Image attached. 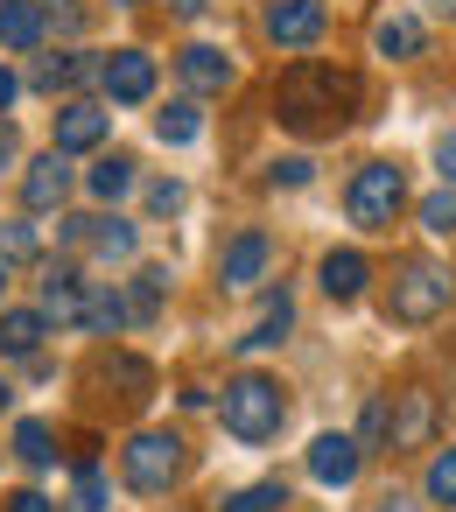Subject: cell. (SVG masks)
I'll return each instance as SVG.
<instances>
[{"instance_id": "38", "label": "cell", "mask_w": 456, "mask_h": 512, "mask_svg": "<svg viewBox=\"0 0 456 512\" xmlns=\"http://www.w3.org/2000/svg\"><path fill=\"white\" fill-rule=\"evenodd\" d=\"M372 512H421V505H414V498H400V491H386V498H379Z\"/></svg>"}, {"instance_id": "8", "label": "cell", "mask_w": 456, "mask_h": 512, "mask_svg": "<svg viewBox=\"0 0 456 512\" xmlns=\"http://www.w3.org/2000/svg\"><path fill=\"white\" fill-rule=\"evenodd\" d=\"M99 85L113 92V106H141L155 92V57L148 50H113L106 71H99Z\"/></svg>"}, {"instance_id": "21", "label": "cell", "mask_w": 456, "mask_h": 512, "mask_svg": "<svg viewBox=\"0 0 456 512\" xmlns=\"http://www.w3.org/2000/svg\"><path fill=\"white\" fill-rule=\"evenodd\" d=\"M99 71H106V64H92V57H50V64L36 71V85H43V92H57V85L71 92V85H92Z\"/></svg>"}, {"instance_id": "34", "label": "cell", "mask_w": 456, "mask_h": 512, "mask_svg": "<svg viewBox=\"0 0 456 512\" xmlns=\"http://www.w3.org/2000/svg\"><path fill=\"white\" fill-rule=\"evenodd\" d=\"M274 183H288V190H302V183H309V162H302V155H288V162H274Z\"/></svg>"}, {"instance_id": "41", "label": "cell", "mask_w": 456, "mask_h": 512, "mask_svg": "<svg viewBox=\"0 0 456 512\" xmlns=\"http://www.w3.org/2000/svg\"><path fill=\"white\" fill-rule=\"evenodd\" d=\"M0 295H8V260H0Z\"/></svg>"}, {"instance_id": "2", "label": "cell", "mask_w": 456, "mask_h": 512, "mask_svg": "<svg viewBox=\"0 0 456 512\" xmlns=\"http://www.w3.org/2000/svg\"><path fill=\"white\" fill-rule=\"evenodd\" d=\"M218 414H225V435H239V442H274L281 421H288V393H281V379H267V372H239V379L225 386Z\"/></svg>"}, {"instance_id": "19", "label": "cell", "mask_w": 456, "mask_h": 512, "mask_svg": "<svg viewBox=\"0 0 456 512\" xmlns=\"http://www.w3.org/2000/svg\"><path fill=\"white\" fill-rule=\"evenodd\" d=\"M288 330H295V302H288V295H274V302L260 309V323H253V330L239 337V351H274V344H281Z\"/></svg>"}, {"instance_id": "25", "label": "cell", "mask_w": 456, "mask_h": 512, "mask_svg": "<svg viewBox=\"0 0 456 512\" xmlns=\"http://www.w3.org/2000/svg\"><path fill=\"white\" fill-rule=\"evenodd\" d=\"M50 442H57V435H50V421H22V428H15V456H22L29 470H50V463H57V449H50Z\"/></svg>"}, {"instance_id": "22", "label": "cell", "mask_w": 456, "mask_h": 512, "mask_svg": "<svg viewBox=\"0 0 456 512\" xmlns=\"http://www.w3.org/2000/svg\"><path fill=\"white\" fill-rule=\"evenodd\" d=\"M134 246H141V239H134L127 218H92V253H99V260H134Z\"/></svg>"}, {"instance_id": "14", "label": "cell", "mask_w": 456, "mask_h": 512, "mask_svg": "<svg viewBox=\"0 0 456 512\" xmlns=\"http://www.w3.org/2000/svg\"><path fill=\"white\" fill-rule=\"evenodd\" d=\"M43 316L50 323H85V281L71 267H50L43 274Z\"/></svg>"}, {"instance_id": "20", "label": "cell", "mask_w": 456, "mask_h": 512, "mask_svg": "<svg viewBox=\"0 0 456 512\" xmlns=\"http://www.w3.org/2000/svg\"><path fill=\"white\" fill-rule=\"evenodd\" d=\"M85 190H92L99 204H120V197L134 190V162H127V155H106V162L85 176Z\"/></svg>"}, {"instance_id": "29", "label": "cell", "mask_w": 456, "mask_h": 512, "mask_svg": "<svg viewBox=\"0 0 456 512\" xmlns=\"http://www.w3.org/2000/svg\"><path fill=\"white\" fill-rule=\"evenodd\" d=\"M428 498H435V505H456V449H435V463H428Z\"/></svg>"}, {"instance_id": "1", "label": "cell", "mask_w": 456, "mask_h": 512, "mask_svg": "<svg viewBox=\"0 0 456 512\" xmlns=\"http://www.w3.org/2000/svg\"><path fill=\"white\" fill-rule=\"evenodd\" d=\"M351 113H358V78L337 71V64L302 57V64H288L281 85H274V120L295 127V134H337Z\"/></svg>"}, {"instance_id": "16", "label": "cell", "mask_w": 456, "mask_h": 512, "mask_svg": "<svg viewBox=\"0 0 456 512\" xmlns=\"http://www.w3.org/2000/svg\"><path fill=\"white\" fill-rule=\"evenodd\" d=\"M50 29V15L36 8V0H0V43L8 50H36Z\"/></svg>"}, {"instance_id": "6", "label": "cell", "mask_w": 456, "mask_h": 512, "mask_svg": "<svg viewBox=\"0 0 456 512\" xmlns=\"http://www.w3.org/2000/svg\"><path fill=\"white\" fill-rule=\"evenodd\" d=\"M435 428H442V407H435L428 386L393 393V407H386V449H393V456H400V449H435Z\"/></svg>"}, {"instance_id": "10", "label": "cell", "mask_w": 456, "mask_h": 512, "mask_svg": "<svg viewBox=\"0 0 456 512\" xmlns=\"http://www.w3.org/2000/svg\"><path fill=\"white\" fill-rule=\"evenodd\" d=\"M106 127H113V113H106V106L71 99V106L57 113V155H85V148H99V141H106Z\"/></svg>"}, {"instance_id": "37", "label": "cell", "mask_w": 456, "mask_h": 512, "mask_svg": "<svg viewBox=\"0 0 456 512\" xmlns=\"http://www.w3.org/2000/svg\"><path fill=\"white\" fill-rule=\"evenodd\" d=\"M15 92H22V85H15V71H8V64H0V113H8V106H15Z\"/></svg>"}, {"instance_id": "5", "label": "cell", "mask_w": 456, "mask_h": 512, "mask_svg": "<svg viewBox=\"0 0 456 512\" xmlns=\"http://www.w3.org/2000/svg\"><path fill=\"white\" fill-rule=\"evenodd\" d=\"M351 225H365V232H386L393 218H400V204H407V176H400V162H365L358 176H351Z\"/></svg>"}, {"instance_id": "12", "label": "cell", "mask_w": 456, "mask_h": 512, "mask_svg": "<svg viewBox=\"0 0 456 512\" xmlns=\"http://www.w3.org/2000/svg\"><path fill=\"white\" fill-rule=\"evenodd\" d=\"M358 456H365V449H358L351 435H316V442H309V477L344 491V484L358 477Z\"/></svg>"}, {"instance_id": "11", "label": "cell", "mask_w": 456, "mask_h": 512, "mask_svg": "<svg viewBox=\"0 0 456 512\" xmlns=\"http://www.w3.org/2000/svg\"><path fill=\"white\" fill-rule=\"evenodd\" d=\"M64 197H71V162L50 148V155L29 162V176H22V204H29V211H57Z\"/></svg>"}, {"instance_id": "39", "label": "cell", "mask_w": 456, "mask_h": 512, "mask_svg": "<svg viewBox=\"0 0 456 512\" xmlns=\"http://www.w3.org/2000/svg\"><path fill=\"white\" fill-rule=\"evenodd\" d=\"M8 162H15V127L0 120V169H8Z\"/></svg>"}, {"instance_id": "13", "label": "cell", "mask_w": 456, "mask_h": 512, "mask_svg": "<svg viewBox=\"0 0 456 512\" xmlns=\"http://www.w3.org/2000/svg\"><path fill=\"white\" fill-rule=\"evenodd\" d=\"M176 71H183L190 92H225V85H232V57L211 50V43H190V50L176 57Z\"/></svg>"}, {"instance_id": "28", "label": "cell", "mask_w": 456, "mask_h": 512, "mask_svg": "<svg viewBox=\"0 0 456 512\" xmlns=\"http://www.w3.org/2000/svg\"><path fill=\"white\" fill-rule=\"evenodd\" d=\"M288 505V491L281 484H246V491H232L225 498V512H281Z\"/></svg>"}, {"instance_id": "18", "label": "cell", "mask_w": 456, "mask_h": 512, "mask_svg": "<svg viewBox=\"0 0 456 512\" xmlns=\"http://www.w3.org/2000/svg\"><path fill=\"white\" fill-rule=\"evenodd\" d=\"M372 50H379V57H393V64L421 57V22H414V15H386V22L372 29Z\"/></svg>"}, {"instance_id": "31", "label": "cell", "mask_w": 456, "mask_h": 512, "mask_svg": "<svg viewBox=\"0 0 456 512\" xmlns=\"http://www.w3.org/2000/svg\"><path fill=\"white\" fill-rule=\"evenodd\" d=\"M71 512H106V484H99V470H92V463L78 470V498H71Z\"/></svg>"}, {"instance_id": "42", "label": "cell", "mask_w": 456, "mask_h": 512, "mask_svg": "<svg viewBox=\"0 0 456 512\" xmlns=\"http://www.w3.org/2000/svg\"><path fill=\"white\" fill-rule=\"evenodd\" d=\"M0 407H8V379H0Z\"/></svg>"}, {"instance_id": "30", "label": "cell", "mask_w": 456, "mask_h": 512, "mask_svg": "<svg viewBox=\"0 0 456 512\" xmlns=\"http://www.w3.org/2000/svg\"><path fill=\"white\" fill-rule=\"evenodd\" d=\"M36 225H0V260H36Z\"/></svg>"}, {"instance_id": "23", "label": "cell", "mask_w": 456, "mask_h": 512, "mask_svg": "<svg viewBox=\"0 0 456 512\" xmlns=\"http://www.w3.org/2000/svg\"><path fill=\"white\" fill-rule=\"evenodd\" d=\"M127 323H134V309H127L113 288H106V295H85V330H99V337H120Z\"/></svg>"}, {"instance_id": "15", "label": "cell", "mask_w": 456, "mask_h": 512, "mask_svg": "<svg viewBox=\"0 0 456 512\" xmlns=\"http://www.w3.org/2000/svg\"><path fill=\"white\" fill-rule=\"evenodd\" d=\"M43 337H50L43 309H0V351H8V358H36Z\"/></svg>"}, {"instance_id": "9", "label": "cell", "mask_w": 456, "mask_h": 512, "mask_svg": "<svg viewBox=\"0 0 456 512\" xmlns=\"http://www.w3.org/2000/svg\"><path fill=\"white\" fill-rule=\"evenodd\" d=\"M316 36H323V0H274V8H267V43L309 50Z\"/></svg>"}, {"instance_id": "32", "label": "cell", "mask_w": 456, "mask_h": 512, "mask_svg": "<svg viewBox=\"0 0 456 512\" xmlns=\"http://www.w3.org/2000/svg\"><path fill=\"white\" fill-rule=\"evenodd\" d=\"M148 211L155 218H176L183 211V183H148Z\"/></svg>"}, {"instance_id": "7", "label": "cell", "mask_w": 456, "mask_h": 512, "mask_svg": "<svg viewBox=\"0 0 456 512\" xmlns=\"http://www.w3.org/2000/svg\"><path fill=\"white\" fill-rule=\"evenodd\" d=\"M267 267H274V239H267V232H239V239H225V253H218V281H225V288L267 281Z\"/></svg>"}, {"instance_id": "24", "label": "cell", "mask_w": 456, "mask_h": 512, "mask_svg": "<svg viewBox=\"0 0 456 512\" xmlns=\"http://www.w3.org/2000/svg\"><path fill=\"white\" fill-rule=\"evenodd\" d=\"M197 127H204V120H197V106H190V99H176L169 113H155V141H169V148H190V141H197Z\"/></svg>"}, {"instance_id": "3", "label": "cell", "mask_w": 456, "mask_h": 512, "mask_svg": "<svg viewBox=\"0 0 456 512\" xmlns=\"http://www.w3.org/2000/svg\"><path fill=\"white\" fill-rule=\"evenodd\" d=\"M456 302V274L442 260H400L393 288H386V316L393 323H435Z\"/></svg>"}, {"instance_id": "40", "label": "cell", "mask_w": 456, "mask_h": 512, "mask_svg": "<svg viewBox=\"0 0 456 512\" xmlns=\"http://www.w3.org/2000/svg\"><path fill=\"white\" fill-rule=\"evenodd\" d=\"M169 8H176V15H183V22H197V15H204V8H211V0H169Z\"/></svg>"}, {"instance_id": "4", "label": "cell", "mask_w": 456, "mask_h": 512, "mask_svg": "<svg viewBox=\"0 0 456 512\" xmlns=\"http://www.w3.org/2000/svg\"><path fill=\"white\" fill-rule=\"evenodd\" d=\"M183 435H169V428H141L127 449H120V470H127V484L141 491V498H162L176 477H183Z\"/></svg>"}, {"instance_id": "26", "label": "cell", "mask_w": 456, "mask_h": 512, "mask_svg": "<svg viewBox=\"0 0 456 512\" xmlns=\"http://www.w3.org/2000/svg\"><path fill=\"white\" fill-rule=\"evenodd\" d=\"M421 232L428 239H456V190L442 183L435 197H421Z\"/></svg>"}, {"instance_id": "27", "label": "cell", "mask_w": 456, "mask_h": 512, "mask_svg": "<svg viewBox=\"0 0 456 512\" xmlns=\"http://www.w3.org/2000/svg\"><path fill=\"white\" fill-rule=\"evenodd\" d=\"M162 295H169V267H141V281H134V323H148L155 309H162Z\"/></svg>"}, {"instance_id": "36", "label": "cell", "mask_w": 456, "mask_h": 512, "mask_svg": "<svg viewBox=\"0 0 456 512\" xmlns=\"http://www.w3.org/2000/svg\"><path fill=\"white\" fill-rule=\"evenodd\" d=\"M8 512H57V505H50L43 491H15V498H8Z\"/></svg>"}, {"instance_id": "35", "label": "cell", "mask_w": 456, "mask_h": 512, "mask_svg": "<svg viewBox=\"0 0 456 512\" xmlns=\"http://www.w3.org/2000/svg\"><path fill=\"white\" fill-rule=\"evenodd\" d=\"M435 169H442V183H456V127L435 141Z\"/></svg>"}, {"instance_id": "33", "label": "cell", "mask_w": 456, "mask_h": 512, "mask_svg": "<svg viewBox=\"0 0 456 512\" xmlns=\"http://www.w3.org/2000/svg\"><path fill=\"white\" fill-rule=\"evenodd\" d=\"M358 435H365V442H386V400H372V407L358 414Z\"/></svg>"}, {"instance_id": "17", "label": "cell", "mask_w": 456, "mask_h": 512, "mask_svg": "<svg viewBox=\"0 0 456 512\" xmlns=\"http://www.w3.org/2000/svg\"><path fill=\"white\" fill-rule=\"evenodd\" d=\"M365 274H372L365 253H330V260H323V295H330V302H358V295H365Z\"/></svg>"}]
</instances>
